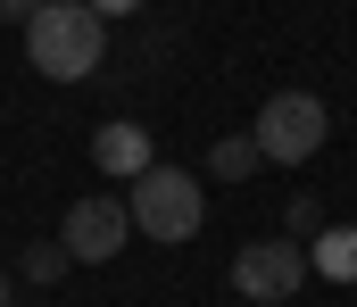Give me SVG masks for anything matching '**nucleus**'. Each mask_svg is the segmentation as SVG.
I'll list each match as a JSON object with an SVG mask.
<instances>
[{
    "mask_svg": "<svg viewBox=\"0 0 357 307\" xmlns=\"http://www.w3.org/2000/svg\"><path fill=\"white\" fill-rule=\"evenodd\" d=\"M307 266H316L324 283H357V224H324V233L307 241Z\"/></svg>",
    "mask_w": 357,
    "mask_h": 307,
    "instance_id": "obj_7",
    "label": "nucleus"
},
{
    "mask_svg": "<svg viewBox=\"0 0 357 307\" xmlns=\"http://www.w3.org/2000/svg\"><path fill=\"white\" fill-rule=\"evenodd\" d=\"M258 158L266 166H307L316 150H324V133H333V116H324V100L316 92H274L266 108H258Z\"/></svg>",
    "mask_w": 357,
    "mask_h": 307,
    "instance_id": "obj_3",
    "label": "nucleus"
},
{
    "mask_svg": "<svg viewBox=\"0 0 357 307\" xmlns=\"http://www.w3.org/2000/svg\"><path fill=\"white\" fill-rule=\"evenodd\" d=\"M59 241H67L75 266H100V258H116V249L133 241V207H125V200H67Z\"/></svg>",
    "mask_w": 357,
    "mask_h": 307,
    "instance_id": "obj_5",
    "label": "nucleus"
},
{
    "mask_svg": "<svg viewBox=\"0 0 357 307\" xmlns=\"http://www.w3.org/2000/svg\"><path fill=\"white\" fill-rule=\"evenodd\" d=\"M307 274H316V266H307V241H291V233H282V241H250V249L233 258V291L258 299V307H282Z\"/></svg>",
    "mask_w": 357,
    "mask_h": 307,
    "instance_id": "obj_4",
    "label": "nucleus"
},
{
    "mask_svg": "<svg viewBox=\"0 0 357 307\" xmlns=\"http://www.w3.org/2000/svg\"><path fill=\"white\" fill-rule=\"evenodd\" d=\"M0 17H17V25H33V17H42V0H0Z\"/></svg>",
    "mask_w": 357,
    "mask_h": 307,
    "instance_id": "obj_11",
    "label": "nucleus"
},
{
    "mask_svg": "<svg viewBox=\"0 0 357 307\" xmlns=\"http://www.w3.org/2000/svg\"><path fill=\"white\" fill-rule=\"evenodd\" d=\"M133 233L142 241H191L199 224H208V200H199V175H183V166H150V175H133Z\"/></svg>",
    "mask_w": 357,
    "mask_h": 307,
    "instance_id": "obj_2",
    "label": "nucleus"
},
{
    "mask_svg": "<svg viewBox=\"0 0 357 307\" xmlns=\"http://www.w3.org/2000/svg\"><path fill=\"white\" fill-rule=\"evenodd\" d=\"M324 233V207L316 200H291V241H316Z\"/></svg>",
    "mask_w": 357,
    "mask_h": 307,
    "instance_id": "obj_10",
    "label": "nucleus"
},
{
    "mask_svg": "<svg viewBox=\"0 0 357 307\" xmlns=\"http://www.w3.org/2000/svg\"><path fill=\"white\" fill-rule=\"evenodd\" d=\"M91 166H100V175H116V183H133V175H150L158 158H150V133H142L133 116H116V125H100V133H91Z\"/></svg>",
    "mask_w": 357,
    "mask_h": 307,
    "instance_id": "obj_6",
    "label": "nucleus"
},
{
    "mask_svg": "<svg viewBox=\"0 0 357 307\" xmlns=\"http://www.w3.org/2000/svg\"><path fill=\"white\" fill-rule=\"evenodd\" d=\"M208 175H216V183H241V175H258V133H233V141H216V150H208Z\"/></svg>",
    "mask_w": 357,
    "mask_h": 307,
    "instance_id": "obj_8",
    "label": "nucleus"
},
{
    "mask_svg": "<svg viewBox=\"0 0 357 307\" xmlns=\"http://www.w3.org/2000/svg\"><path fill=\"white\" fill-rule=\"evenodd\" d=\"M67 266H75V258H67V241H33V249L17 258V274H25V283H59Z\"/></svg>",
    "mask_w": 357,
    "mask_h": 307,
    "instance_id": "obj_9",
    "label": "nucleus"
},
{
    "mask_svg": "<svg viewBox=\"0 0 357 307\" xmlns=\"http://www.w3.org/2000/svg\"><path fill=\"white\" fill-rule=\"evenodd\" d=\"M91 8H100V17H133L142 0H91Z\"/></svg>",
    "mask_w": 357,
    "mask_h": 307,
    "instance_id": "obj_12",
    "label": "nucleus"
},
{
    "mask_svg": "<svg viewBox=\"0 0 357 307\" xmlns=\"http://www.w3.org/2000/svg\"><path fill=\"white\" fill-rule=\"evenodd\" d=\"M0 307H8V266H0Z\"/></svg>",
    "mask_w": 357,
    "mask_h": 307,
    "instance_id": "obj_13",
    "label": "nucleus"
},
{
    "mask_svg": "<svg viewBox=\"0 0 357 307\" xmlns=\"http://www.w3.org/2000/svg\"><path fill=\"white\" fill-rule=\"evenodd\" d=\"M100 50H108V17H100L91 0H42V17L25 25V58H33V75H50V84L100 75Z\"/></svg>",
    "mask_w": 357,
    "mask_h": 307,
    "instance_id": "obj_1",
    "label": "nucleus"
}]
</instances>
